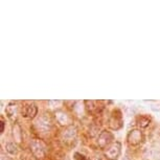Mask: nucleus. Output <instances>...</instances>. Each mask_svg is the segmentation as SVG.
<instances>
[{"label": "nucleus", "mask_w": 160, "mask_h": 160, "mask_svg": "<svg viewBox=\"0 0 160 160\" xmlns=\"http://www.w3.org/2000/svg\"><path fill=\"white\" fill-rule=\"evenodd\" d=\"M29 149H31V152L36 159L43 160L46 157L47 147L40 139H32L31 141V144H29Z\"/></svg>", "instance_id": "obj_1"}, {"label": "nucleus", "mask_w": 160, "mask_h": 160, "mask_svg": "<svg viewBox=\"0 0 160 160\" xmlns=\"http://www.w3.org/2000/svg\"><path fill=\"white\" fill-rule=\"evenodd\" d=\"M35 128L37 129V131L41 134H46L49 133L51 128H52V119L49 116V114L44 113L37 119V122H35Z\"/></svg>", "instance_id": "obj_2"}, {"label": "nucleus", "mask_w": 160, "mask_h": 160, "mask_svg": "<svg viewBox=\"0 0 160 160\" xmlns=\"http://www.w3.org/2000/svg\"><path fill=\"white\" fill-rule=\"evenodd\" d=\"M113 141V134L107 130L102 131L99 133L98 138V144L101 149H106V148H109L112 144Z\"/></svg>", "instance_id": "obj_3"}, {"label": "nucleus", "mask_w": 160, "mask_h": 160, "mask_svg": "<svg viewBox=\"0 0 160 160\" xmlns=\"http://www.w3.org/2000/svg\"><path fill=\"white\" fill-rule=\"evenodd\" d=\"M61 139L64 141L65 144H72L77 139V129L74 127H67L61 133Z\"/></svg>", "instance_id": "obj_4"}, {"label": "nucleus", "mask_w": 160, "mask_h": 160, "mask_svg": "<svg viewBox=\"0 0 160 160\" xmlns=\"http://www.w3.org/2000/svg\"><path fill=\"white\" fill-rule=\"evenodd\" d=\"M120 151H122L120 142L115 141V142H113L105 151V156H106V158L109 160H116L120 155Z\"/></svg>", "instance_id": "obj_5"}, {"label": "nucleus", "mask_w": 160, "mask_h": 160, "mask_svg": "<svg viewBox=\"0 0 160 160\" xmlns=\"http://www.w3.org/2000/svg\"><path fill=\"white\" fill-rule=\"evenodd\" d=\"M127 140H128V143L130 146H138V144H140L143 140L142 132L137 129L132 130V131H130L128 133Z\"/></svg>", "instance_id": "obj_6"}, {"label": "nucleus", "mask_w": 160, "mask_h": 160, "mask_svg": "<svg viewBox=\"0 0 160 160\" xmlns=\"http://www.w3.org/2000/svg\"><path fill=\"white\" fill-rule=\"evenodd\" d=\"M122 126V116L119 110L113 111L112 115L110 116L109 119V127L113 130H118Z\"/></svg>", "instance_id": "obj_7"}, {"label": "nucleus", "mask_w": 160, "mask_h": 160, "mask_svg": "<svg viewBox=\"0 0 160 160\" xmlns=\"http://www.w3.org/2000/svg\"><path fill=\"white\" fill-rule=\"evenodd\" d=\"M85 106H86V110L89 114H98L102 109V102L98 101H85Z\"/></svg>", "instance_id": "obj_8"}, {"label": "nucleus", "mask_w": 160, "mask_h": 160, "mask_svg": "<svg viewBox=\"0 0 160 160\" xmlns=\"http://www.w3.org/2000/svg\"><path fill=\"white\" fill-rule=\"evenodd\" d=\"M55 118L60 126H64V127L69 126L72 122L71 116L68 115V113H66V112H64V111H61V110L57 111V112L55 113Z\"/></svg>", "instance_id": "obj_9"}, {"label": "nucleus", "mask_w": 160, "mask_h": 160, "mask_svg": "<svg viewBox=\"0 0 160 160\" xmlns=\"http://www.w3.org/2000/svg\"><path fill=\"white\" fill-rule=\"evenodd\" d=\"M37 112H38L37 106H36L34 102H28V105L24 106L22 114L26 118H34V117L37 115Z\"/></svg>", "instance_id": "obj_10"}, {"label": "nucleus", "mask_w": 160, "mask_h": 160, "mask_svg": "<svg viewBox=\"0 0 160 160\" xmlns=\"http://www.w3.org/2000/svg\"><path fill=\"white\" fill-rule=\"evenodd\" d=\"M5 112H7V115L8 117L10 118L12 122H15L17 118V115L19 113V108L16 102H10L8 105L7 109H5Z\"/></svg>", "instance_id": "obj_11"}, {"label": "nucleus", "mask_w": 160, "mask_h": 160, "mask_svg": "<svg viewBox=\"0 0 160 160\" xmlns=\"http://www.w3.org/2000/svg\"><path fill=\"white\" fill-rule=\"evenodd\" d=\"M13 136L17 142H20L22 140V130H21V127L18 123H15L13 128Z\"/></svg>", "instance_id": "obj_12"}, {"label": "nucleus", "mask_w": 160, "mask_h": 160, "mask_svg": "<svg viewBox=\"0 0 160 160\" xmlns=\"http://www.w3.org/2000/svg\"><path fill=\"white\" fill-rule=\"evenodd\" d=\"M150 122H151V118L146 115H141L137 118V125L139 126L141 129L147 128V127L150 125Z\"/></svg>", "instance_id": "obj_13"}, {"label": "nucleus", "mask_w": 160, "mask_h": 160, "mask_svg": "<svg viewBox=\"0 0 160 160\" xmlns=\"http://www.w3.org/2000/svg\"><path fill=\"white\" fill-rule=\"evenodd\" d=\"M5 150H7L10 154H12V155H16L18 153V151H19L18 146L15 142H8L5 144Z\"/></svg>", "instance_id": "obj_14"}, {"label": "nucleus", "mask_w": 160, "mask_h": 160, "mask_svg": "<svg viewBox=\"0 0 160 160\" xmlns=\"http://www.w3.org/2000/svg\"><path fill=\"white\" fill-rule=\"evenodd\" d=\"M1 160H11V159L8 158V156H5L3 153H2V154H1Z\"/></svg>", "instance_id": "obj_15"}, {"label": "nucleus", "mask_w": 160, "mask_h": 160, "mask_svg": "<svg viewBox=\"0 0 160 160\" xmlns=\"http://www.w3.org/2000/svg\"><path fill=\"white\" fill-rule=\"evenodd\" d=\"M3 129H4V122H3V119H1V129H0V132H3Z\"/></svg>", "instance_id": "obj_16"}, {"label": "nucleus", "mask_w": 160, "mask_h": 160, "mask_svg": "<svg viewBox=\"0 0 160 160\" xmlns=\"http://www.w3.org/2000/svg\"><path fill=\"white\" fill-rule=\"evenodd\" d=\"M91 160H102V159L99 158V157H94V158H93V159H91Z\"/></svg>", "instance_id": "obj_17"}]
</instances>
